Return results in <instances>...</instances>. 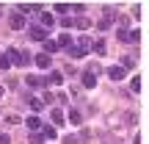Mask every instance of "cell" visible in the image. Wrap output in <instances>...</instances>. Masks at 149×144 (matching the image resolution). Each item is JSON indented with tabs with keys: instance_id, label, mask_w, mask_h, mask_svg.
I'll return each mask as SVG.
<instances>
[{
	"instance_id": "4",
	"label": "cell",
	"mask_w": 149,
	"mask_h": 144,
	"mask_svg": "<svg viewBox=\"0 0 149 144\" xmlns=\"http://www.w3.org/2000/svg\"><path fill=\"white\" fill-rule=\"evenodd\" d=\"M8 22H11V28H14V31H19V28H25V17H22L19 11H14Z\"/></svg>"
},
{
	"instance_id": "26",
	"label": "cell",
	"mask_w": 149,
	"mask_h": 144,
	"mask_svg": "<svg viewBox=\"0 0 149 144\" xmlns=\"http://www.w3.org/2000/svg\"><path fill=\"white\" fill-rule=\"evenodd\" d=\"M0 144H11V139L8 136H0Z\"/></svg>"
},
{
	"instance_id": "11",
	"label": "cell",
	"mask_w": 149,
	"mask_h": 144,
	"mask_svg": "<svg viewBox=\"0 0 149 144\" xmlns=\"http://www.w3.org/2000/svg\"><path fill=\"white\" fill-rule=\"evenodd\" d=\"M72 22H74V25H77V28H80V31H86V28H88V25H91V20H88V17H74V20H72Z\"/></svg>"
},
{
	"instance_id": "6",
	"label": "cell",
	"mask_w": 149,
	"mask_h": 144,
	"mask_svg": "<svg viewBox=\"0 0 149 144\" xmlns=\"http://www.w3.org/2000/svg\"><path fill=\"white\" fill-rule=\"evenodd\" d=\"M25 83L31 86V89H42V86L47 83V80H42V78H36V75H28V78H25Z\"/></svg>"
},
{
	"instance_id": "3",
	"label": "cell",
	"mask_w": 149,
	"mask_h": 144,
	"mask_svg": "<svg viewBox=\"0 0 149 144\" xmlns=\"http://www.w3.org/2000/svg\"><path fill=\"white\" fill-rule=\"evenodd\" d=\"M111 22H113V8H105V11H102V20L97 22V25H100L102 31H108V28H111Z\"/></svg>"
},
{
	"instance_id": "23",
	"label": "cell",
	"mask_w": 149,
	"mask_h": 144,
	"mask_svg": "<svg viewBox=\"0 0 149 144\" xmlns=\"http://www.w3.org/2000/svg\"><path fill=\"white\" fill-rule=\"evenodd\" d=\"M55 11H58V14H69V6H66V3H58V6H55Z\"/></svg>"
},
{
	"instance_id": "7",
	"label": "cell",
	"mask_w": 149,
	"mask_h": 144,
	"mask_svg": "<svg viewBox=\"0 0 149 144\" xmlns=\"http://www.w3.org/2000/svg\"><path fill=\"white\" fill-rule=\"evenodd\" d=\"M33 61H36V67H39V70H47V67H50V55H47V53H39Z\"/></svg>"
},
{
	"instance_id": "18",
	"label": "cell",
	"mask_w": 149,
	"mask_h": 144,
	"mask_svg": "<svg viewBox=\"0 0 149 144\" xmlns=\"http://www.w3.org/2000/svg\"><path fill=\"white\" fill-rule=\"evenodd\" d=\"M53 122L55 125H64V111H61V108H55V111H53Z\"/></svg>"
},
{
	"instance_id": "5",
	"label": "cell",
	"mask_w": 149,
	"mask_h": 144,
	"mask_svg": "<svg viewBox=\"0 0 149 144\" xmlns=\"http://www.w3.org/2000/svg\"><path fill=\"white\" fill-rule=\"evenodd\" d=\"M31 39H44L47 42V31L42 25H31Z\"/></svg>"
},
{
	"instance_id": "25",
	"label": "cell",
	"mask_w": 149,
	"mask_h": 144,
	"mask_svg": "<svg viewBox=\"0 0 149 144\" xmlns=\"http://www.w3.org/2000/svg\"><path fill=\"white\" fill-rule=\"evenodd\" d=\"M42 133H44V136H47V139H55V128H44V130H42Z\"/></svg>"
},
{
	"instance_id": "20",
	"label": "cell",
	"mask_w": 149,
	"mask_h": 144,
	"mask_svg": "<svg viewBox=\"0 0 149 144\" xmlns=\"http://www.w3.org/2000/svg\"><path fill=\"white\" fill-rule=\"evenodd\" d=\"M50 83H64V75L61 72H50Z\"/></svg>"
},
{
	"instance_id": "16",
	"label": "cell",
	"mask_w": 149,
	"mask_h": 144,
	"mask_svg": "<svg viewBox=\"0 0 149 144\" xmlns=\"http://www.w3.org/2000/svg\"><path fill=\"white\" fill-rule=\"evenodd\" d=\"M44 139H47V136H44V133H39V130H33V133H31V144H42Z\"/></svg>"
},
{
	"instance_id": "14",
	"label": "cell",
	"mask_w": 149,
	"mask_h": 144,
	"mask_svg": "<svg viewBox=\"0 0 149 144\" xmlns=\"http://www.w3.org/2000/svg\"><path fill=\"white\" fill-rule=\"evenodd\" d=\"M135 67V55H122V70H130Z\"/></svg>"
},
{
	"instance_id": "17",
	"label": "cell",
	"mask_w": 149,
	"mask_h": 144,
	"mask_svg": "<svg viewBox=\"0 0 149 144\" xmlns=\"http://www.w3.org/2000/svg\"><path fill=\"white\" fill-rule=\"evenodd\" d=\"M11 67V58H8V53H0V70H8Z\"/></svg>"
},
{
	"instance_id": "22",
	"label": "cell",
	"mask_w": 149,
	"mask_h": 144,
	"mask_svg": "<svg viewBox=\"0 0 149 144\" xmlns=\"http://www.w3.org/2000/svg\"><path fill=\"white\" fill-rule=\"evenodd\" d=\"M69 119H72V122H74V125H80V119H83V117H80V111H77V108H74V111L69 114Z\"/></svg>"
},
{
	"instance_id": "1",
	"label": "cell",
	"mask_w": 149,
	"mask_h": 144,
	"mask_svg": "<svg viewBox=\"0 0 149 144\" xmlns=\"http://www.w3.org/2000/svg\"><path fill=\"white\" fill-rule=\"evenodd\" d=\"M105 125L111 130H124V128H133L135 125V114H130L127 108H119V111H111L105 117Z\"/></svg>"
},
{
	"instance_id": "19",
	"label": "cell",
	"mask_w": 149,
	"mask_h": 144,
	"mask_svg": "<svg viewBox=\"0 0 149 144\" xmlns=\"http://www.w3.org/2000/svg\"><path fill=\"white\" fill-rule=\"evenodd\" d=\"M31 108H33V111H42V108H44V100H39V97H33V100H31Z\"/></svg>"
},
{
	"instance_id": "10",
	"label": "cell",
	"mask_w": 149,
	"mask_h": 144,
	"mask_svg": "<svg viewBox=\"0 0 149 144\" xmlns=\"http://www.w3.org/2000/svg\"><path fill=\"white\" fill-rule=\"evenodd\" d=\"M94 53H97V55H105V53H108L105 39H97V42H94Z\"/></svg>"
},
{
	"instance_id": "13",
	"label": "cell",
	"mask_w": 149,
	"mask_h": 144,
	"mask_svg": "<svg viewBox=\"0 0 149 144\" xmlns=\"http://www.w3.org/2000/svg\"><path fill=\"white\" fill-rule=\"evenodd\" d=\"M55 50H58V42H55V39H47V42H44V53H55Z\"/></svg>"
},
{
	"instance_id": "9",
	"label": "cell",
	"mask_w": 149,
	"mask_h": 144,
	"mask_svg": "<svg viewBox=\"0 0 149 144\" xmlns=\"http://www.w3.org/2000/svg\"><path fill=\"white\" fill-rule=\"evenodd\" d=\"M83 86H86V89H94V86H97V75L91 72V70L83 75Z\"/></svg>"
},
{
	"instance_id": "15",
	"label": "cell",
	"mask_w": 149,
	"mask_h": 144,
	"mask_svg": "<svg viewBox=\"0 0 149 144\" xmlns=\"http://www.w3.org/2000/svg\"><path fill=\"white\" fill-rule=\"evenodd\" d=\"M58 47H66V50L72 47V36H69V33H61V42H58Z\"/></svg>"
},
{
	"instance_id": "8",
	"label": "cell",
	"mask_w": 149,
	"mask_h": 144,
	"mask_svg": "<svg viewBox=\"0 0 149 144\" xmlns=\"http://www.w3.org/2000/svg\"><path fill=\"white\" fill-rule=\"evenodd\" d=\"M39 17H42V28H44V31H47V28L55 22V14H50V11H42Z\"/></svg>"
},
{
	"instance_id": "24",
	"label": "cell",
	"mask_w": 149,
	"mask_h": 144,
	"mask_svg": "<svg viewBox=\"0 0 149 144\" xmlns=\"http://www.w3.org/2000/svg\"><path fill=\"white\" fill-rule=\"evenodd\" d=\"M130 89H133V91H141V78H133V83H130Z\"/></svg>"
},
{
	"instance_id": "27",
	"label": "cell",
	"mask_w": 149,
	"mask_h": 144,
	"mask_svg": "<svg viewBox=\"0 0 149 144\" xmlns=\"http://www.w3.org/2000/svg\"><path fill=\"white\" fill-rule=\"evenodd\" d=\"M0 97H3V86H0Z\"/></svg>"
},
{
	"instance_id": "2",
	"label": "cell",
	"mask_w": 149,
	"mask_h": 144,
	"mask_svg": "<svg viewBox=\"0 0 149 144\" xmlns=\"http://www.w3.org/2000/svg\"><path fill=\"white\" fill-rule=\"evenodd\" d=\"M88 50H91V42H88L86 36H80L77 44H72V47H69V55H72V58H86Z\"/></svg>"
},
{
	"instance_id": "12",
	"label": "cell",
	"mask_w": 149,
	"mask_h": 144,
	"mask_svg": "<svg viewBox=\"0 0 149 144\" xmlns=\"http://www.w3.org/2000/svg\"><path fill=\"white\" fill-rule=\"evenodd\" d=\"M108 75H111L113 80H122V78H124V70H122V67H111V70H108Z\"/></svg>"
},
{
	"instance_id": "21",
	"label": "cell",
	"mask_w": 149,
	"mask_h": 144,
	"mask_svg": "<svg viewBox=\"0 0 149 144\" xmlns=\"http://www.w3.org/2000/svg\"><path fill=\"white\" fill-rule=\"evenodd\" d=\"M28 128H33V130H39V128H42V122H39V117H31V119H28Z\"/></svg>"
}]
</instances>
